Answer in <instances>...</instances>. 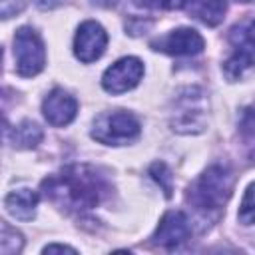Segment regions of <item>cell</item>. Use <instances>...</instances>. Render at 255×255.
<instances>
[{
	"label": "cell",
	"mask_w": 255,
	"mask_h": 255,
	"mask_svg": "<svg viewBox=\"0 0 255 255\" xmlns=\"http://www.w3.org/2000/svg\"><path fill=\"white\" fill-rule=\"evenodd\" d=\"M183 10L205 26H217L227 12V0H185Z\"/></svg>",
	"instance_id": "13"
},
{
	"label": "cell",
	"mask_w": 255,
	"mask_h": 255,
	"mask_svg": "<svg viewBox=\"0 0 255 255\" xmlns=\"http://www.w3.org/2000/svg\"><path fill=\"white\" fill-rule=\"evenodd\" d=\"M42 195L66 213H84L98 207L110 193L108 177L90 163H70L42 181Z\"/></svg>",
	"instance_id": "1"
},
{
	"label": "cell",
	"mask_w": 255,
	"mask_h": 255,
	"mask_svg": "<svg viewBox=\"0 0 255 255\" xmlns=\"http://www.w3.org/2000/svg\"><path fill=\"white\" fill-rule=\"evenodd\" d=\"M24 247V237L20 231L10 227L6 221H2V231H0V253L2 255H16Z\"/></svg>",
	"instance_id": "16"
},
{
	"label": "cell",
	"mask_w": 255,
	"mask_h": 255,
	"mask_svg": "<svg viewBox=\"0 0 255 255\" xmlns=\"http://www.w3.org/2000/svg\"><path fill=\"white\" fill-rule=\"evenodd\" d=\"M149 175L161 185L165 197H171V191H173V175H171L169 167H167L163 161H155V163H151V167H149Z\"/></svg>",
	"instance_id": "18"
},
{
	"label": "cell",
	"mask_w": 255,
	"mask_h": 255,
	"mask_svg": "<svg viewBox=\"0 0 255 255\" xmlns=\"http://www.w3.org/2000/svg\"><path fill=\"white\" fill-rule=\"evenodd\" d=\"M149 46L155 52H163L169 56H195L203 50L205 42L193 28H175L169 34L151 40Z\"/></svg>",
	"instance_id": "10"
},
{
	"label": "cell",
	"mask_w": 255,
	"mask_h": 255,
	"mask_svg": "<svg viewBox=\"0 0 255 255\" xmlns=\"http://www.w3.org/2000/svg\"><path fill=\"white\" fill-rule=\"evenodd\" d=\"M143 76V64L135 56H126L114 62L102 76V88L110 94H124L139 84Z\"/></svg>",
	"instance_id": "7"
},
{
	"label": "cell",
	"mask_w": 255,
	"mask_h": 255,
	"mask_svg": "<svg viewBox=\"0 0 255 255\" xmlns=\"http://www.w3.org/2000/svg\"><path fill=\"white\" fill-rule=\"evenodd\" d=\"M231 56L223 62V74L229 82H237L255 68V18H245L229 30Z\"/></svg>",
	"instance_id": "4"
},
{
	"label": "cell",
	"mask_w": 255,
	"mask_h": 255,
	"mask_svg": "<svg viewBox=\"0 0 255 255\" xmlns=\"http://www.w3.org/2000/svg\"><path fill=\"white\" fill-rule=\"evenodd\" d=\"M235 185V175L229 165L213 163L187 187L185 199L199 213L221 211L229 201Z\"/></svg>",
	"instance_id": "2"
},
{
	"label": "cell",
	"mask_w": 255,
	"mask_h": 255,
	"mask_svg": "<svg viewBox=\"0 0 255 255\" xmlns=\"http://www.w3.org/2000/svg\"><path fill=\"white\" fill-rule=\"evenodd\" d=\"M189 237H191V225L187 215L181 209H171L163 213V217L159 219V225L151 235V241L153 245L171 251L183 245Z\"/></svg>",
	"instance_id": "8"
},
{
	"label": "cell",
	"mask_w": 255,
	"mask_h": 255,
	"mask_svg": "<svg viewBox=\"0 0 255 255\" xmlns=\"http://www.w3.org/2000/svg\"><path fill=\"white\" fill-rule=\"evenodd\" d=\"M14 58H16V72L22 78H32L40 74L46 66V48L40 34L30 28L22 26L14 34Z\"/></svg>",
	"instance_id": "6"
},
{
	"label": "cell",
	"mask_w": 255,
	"mask_h": 255,
	"mask_svg": "<svg viewBox=\"0 0 255 255\" xmlns=\"http://www.w3.org/2000/svg\"><path fill=\"white\" fill-rule=\"evenodd\" d=\"M44 253H76V249L74 247H68V245H46L44 249H42Z\"/></svg>",
	"instance_id": "22"
},
{
	"label": "cell",
	"mask_w": 255,
	"mask_h": 255,
	"mask_svg": "<svg viewBox=\"0 0 255 255\" xmlns=\"http://www.w3.org/2000/svg\"><path fill=\"white\" fill-rule=\"evenodd\" d=\"M235 2H255V0H235Z\"/></svg>",
	"instance_id": "24"
},
{
	"label": "cell",
	"mask_w": 255,
	"mask_h": 255,
	"mask_svg": "<svg viewBox=\"0 0 255 255\" xmlns=\"http://www.w3.org/2000/svg\"><path fill=\"white\" fill-rule=\"evenodd\" d=\"M6 137L16 149H32L42 141L44 133L36 122L24 120L14 128H6Z\"/></svg>",
	"instance_id": "14"
},
{
	"label": "cell",
	"mask_w": 255,
	"mask_h": 255,
	"mask_svg": "<svg viewBox=\"0 0 255 255\" xmlns=\"http://www.w3.org/2000/svg\"><path fill=\"white\" fill-rule=\"evenodd\" d=\"M108 46V34L102 28V24L94 20H86L80 24L76 36H74V54L80 62L90 64L96 62Z\"/></svg>",
	"instance_id": "9"
},
{
	"label": "cell",
	"mask_w": 255,
	"mask_h": 255,
	"mask_svg": "<svg viewBox=\"0 0 255 255\" xmlns=\"http://www.w3.org/2000/svg\"><path fill=\"white\" fill-rule=\"evenodd\" d=\"M42 114L46 122L54 128L68 126L78 114V102L62 88H54L42 102Z\"/></svg>",
	"instance_id": "11"
},
{
	"label": "cell",
	"mask_w": 255,
	"mask_h": 255,
	"mask_svg": "<svg viewBox=\"0 0 255 255\" xmlns=\"http://www.w3.org/2000/svg\"><path fill=\"white\" fill-rule=\"evenodd\" d=\"M239 137L243 145L255 153V104L247 106L239 118Z\"/></svg>",
	"instance_id": "15"
},
{
	"label": "cell",
	"mask_w": 255,
	"mask_h": 255,
	"mask_svg": "<svg viewBox=\"0 0 255 255\" xmlns=\"http://www.w3.org/2000/svg\"><path fill=\"white\" fill-rule=\"evenodd\" d=\"M24 4H26V0H0V14H2V18L8 20V18L20 14L24 10Z\"/></svg>",
	"instance_id": "20"
},
{
	"label": "cell",
	"mask_w": 255,
	"mask_h": 255,
	"mask_svg": "<svg viewBox=\"0 0 255 255\" xmlns=\"http://www.w3.org/2000/svg\"><path fill=\"white\" fill-rule=\"evenodd\" d=\"M207 98L201 88L187 86L177 92V96L171 102L169 112V124L173 131L179 133H199L205 129V118H207Z\"/></svg>",
	"instance_id": "3"
},
{
	"label": "cell",
	"mask_w": 255,
	"mask_h": 255,
	"mask_svg": "<svg viewBox=\"0 0 255 255\" xmlns=\"http://www.w3.org/2000/svg\"><path fill=\"white\" fill-rule=\"evenodd\" d=\"M120 0H92V4H96V6H102V8H112V6H116Z\"/></svg>",
	"instance_id": "23"
},
{
	"label": "cell",
	"mask_w": 255,
	"mask_h": 255,
	"mask_svg": "<svg viewBox=\"0 0 255 255\" xmlns=\"http://www.w3.org/2000/svg\"><path fill=\"white\" fill-rule=\"evenodd\" d=\"M38 193L22 187V189H14L4 197V207L8 211V215H12L14 219L20 221H32L36 215V207H38Z\"/></svg>",
	"instance_id": "12"
},
{
	"label": "cell",
	"mask_w": 255,
	"mask_h": 255,
	"mask_svg": "<svg viewBox=\"0 0 255 255\" xmlns=\"http://www.w3.org/2000/svg\"><path fill=\"white\" fill-rule=\"evenodd\" d=\"M66 0H34V4L40 8V10H54L58 6H62Z\"/></svg>",
	"instance_id": "21"
},
{
	"label": "cell",
	"mask_w": 255,
	"mask_h": 255,
	"mask_svg": "<svg viewBox=\"0 0 255 255\" xmlns=\"http://www.w3.org/2000/svg\"><path fill=\"white\" fill-rule=\"evenodd\" d=\"M239 221L243 225H253L255 223V183H251L247 189H245V195L241 199V205H239Z\"/></svg>",
	"instance_id": "17"
},
{
	"label": "cell",
	"mask_w": 255,
	"mask_h": 255,
	"mask_svg": "<svg viewBox=\"0 0 255 255\" xmlns=\"http://www.w3.org/2000/svg\"><path fill=\"white\" fill-rule=\"evenodd\" d=\"M141 126L137 118L126 110L102 112L92 126V137L106 145H124L139 137Z\"/></svg>",
	"instance_id": "5"
},
{
	"label": "cell",
	"mask_w": 255,
	"mask_h": 255,
	"mask_svg": "<svg viewBox=\"0 0 255 255\" xmlns=\"http://www.w3.org/2000/svg\"><path fill=\"white\" fill-rule=\"evenodd\" d=\"M139 4L149 10H179L185 0H139Z\"/></svg>",
	"instance_id": "19"
}]
</instances>
